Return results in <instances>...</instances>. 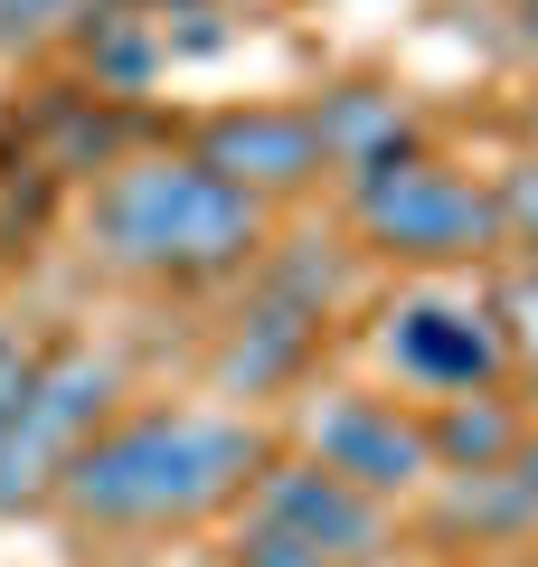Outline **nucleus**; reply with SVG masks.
<instances>
[{
    "label": "nucleus",
    "mask_w": 538,
    "mask_h": 567,
    "mask_svg": "<svg viewBox=\"0 0 538 567\" xmlns=\"http://www.w3.org/2000/svg\"><path fill=\"white\" fill-rule=\"evenodd\" d=\"M275 464L256 425L199 416V406H152V416L104 425L95 445L58 473V502L95 529H179L227 511L237 492H256V473Z\"/></svg>",
    "instance_id": "f257e3e1"
},
{
    "label": "nucleus",
    "mask_w": 538,
    "mask_h": 567,
    "mask_svg": "<svg viewBox=\"0 0 538 567\" xmlns=\"http://www.w3.org/2000/svg\"><path fill=\"white\" fill-rule=\"evenodd\" d=\"M95 246L104 265L152 284H208L237 275V265L265 256V199H246L237 181L199 162V152H142V162H114L95 181Z\"/></svg>",
    "instance_id": "f03ea898"
},
{
    "label": "nucleus",
    "mask_w": 538,
    "mask_h": 567,
    "mask_svg": "<svg viewBox=\"0 0 538 567\" xmlns=\"http://www.w3.org/2000/svg\"><path fill=\"white\" fill-rule=\"evenodd\" d=\"M350 208H359V237L406 265H482L500 246V199L425 152H387V162L350 171Z\"/></svg>",
    "instance_id": "7ed1b4c3"
},
{
    "label": "nucleus",
    "mask_w": 538,
    "mask_h": 567,
    "mask_svg": "<svg viewBox=\"0 0 538 567\" xmlns=\"http://www.w3.org/2000/svg\"><path fill=\"white\" fill-rule=\"evenodd\" d=\"M104 416H114V360L58 350V360L29 369V398L0 435V511L29 502V492H58V473L104 435Z\"/></svg>",
    "instance_id": "20e7f679"
},
{
    "label": "nucleus",
    "mask_w": 538,
    "mask_h": 567,
    "mask_svg": "<svg viewBox=\"0 0 538 567\" xmlns=\"http://www.w3.org/2000/svg\"><path fill=\"white\" fill-rule=\"evenodd\" d=\"M302 464L340 473V483L369 492V502H397V492L435 483V435H425V416H406V406H387V398L331 388V398L312 406V454H302Z\"/></svg>",
    "instance_id": "39448f33"
},
{
    "label": "nucleus",
    "mask_w": 538,
    "mask_h": 567,
    "mask_svg": "<svg viewBox=\"0 0 538 567\" xmlns=\"http://www.w3.org/2000/svg\"><path fill=\"white\" fill-rule=\"evenodd\" d=\"M387 360L435 398H492V379L510 369V322L500 303H454V293H406L387 312Z\"/></svg>",
    "instance_id": "423d86ee"
},
{
    "label": "nucleus",
    "mask_w": 538,
    "mask_h": 567,
    "mask_svg": "<svg viewBox=\"0 0 538 567\" xmlns=\"http://www.w3.org/2000/svg\"><path fill=\"white\" fill-rule=\"evenodd\" d=\"M256 520H275L283 539H302L321 567H369L387 548V502L350 492L321 464H265L256 473Z\"/></svg>",
    "instance_id": "0eeeda50"
},
{
    "label": "nucleus",
    "mask_w": 538,
    "mask_h": 567,
    "mask_svg": "<svg viewBox=\"0 0 538 567\" xmlns=\"http://www.w3.org/2000/svg\"><path fill=\"white\" fill-rule=\"evenodd\" d=\"M199 162L218 171V181H237L246 199H283V189H312L321 171H331V152H321V123L312 114H275V104H256V114H218V123H208Z\"/></svg>",
    "instance_id": "6e6552de"
},
{
    "label": "nucleus",
    "mask_w": 538,
    "mask_h": 567,
    "mask_svg": "<svg viewBox=\"0 0 538 567\" xmlns=\"http://www.w3.org/2000/svg\"><path fill=\"white\" fill-rule=\"evenodd\" d=\"M312 331H321V293H312V284H275V293H265V303L227 331L218 379L246 388V398H256V388H275V379H293L302 350H312Z\"/></svg>",
    "instance_id": "1a4fd4ad"
},
{
    "label": "nucleus",
    "mask_w": 538,
    "mask_h": 567,
    "mask_svg": "<svg viewBox=\"0 0 538 567\" xmlns=\"http://www.w3.org/2000/svg\"><path fill=\"white\" fill-rule=\"evenodd\" d=\"M425 435H435V473L444 464H454V473H492V464H510V454H519V416H510V406H492V398H454Z\"/></svg>",
    "instance_id": "9d476101"
},
{
    "label": "nucleus",
    "mask_w": 538,
    "mask_h": 567,
    "mask_svg": "<svg viewBox=\"0 0 538 567\" xmlns=\"http://www.w3.org/2000/svg\"><path fill=\"white\" fill-rule=\"evenodd\" d=\"M492 199H500V246H538V162L510 171Z\"/></svg>",
    "instance_id": "9b49d317"
},
{
    "label": "nucleus",
    "mask_w": 538,
    "mask_h": 567,
    "mask_svg": "<svg viewBox=\"0 0 538 567\" xmlns=\"http://www.w3.org/2000/svg\"><path fill=\"white\" fill-rule=\"evenodd\" d=\"M76 0H0V48H39Z\"/></svg>",
    "instance_id": "f8f14e48"
},
{
    "label": "nucleus",
    "mask_w": 538,
    "mask_h": 567,
    "mask_svg": "<svg viewBox=\"0 0 538 567\" xmlns=\"http://www.w3.org/2000/svg\"><path fill=\"white\" fill-rule=\"evenodd\" d=\"M29 369H39V350L0 322V435H10V416H20V398H29Z\"/></svg>",
    "instance_id": "ddd939ff"
},
{
    "label": "nucleus",
    "mask_w": 538,
    "mask_h": 567,
    "mask_svg": "<svg viewBox=\"0 0 538 567\" xmlns=\"http://www.w3.org/2000/svg\"><path fill=\"white\" fill-rule=\"evenodd\" d=\"M237 567H321L302 539H283L275 520H246V548H237Z\"/></svg>",
    "instance_id": "4468645a"
},
{
    "label": "nucleus",
    "mask_w": 538,
    "mask_h": 567,
    "mask_svg": "<svg viewBox=\"0 0 538 567\" xmlns=\"http://www.w3.org/2000/svg\"><path fill=\"white\" fill-rule=\"evenodd\" d=\"M529 133H538V114H529Z\"/></svg>",
    "instance_id": "2eb2a0df"
}]
</instances>
